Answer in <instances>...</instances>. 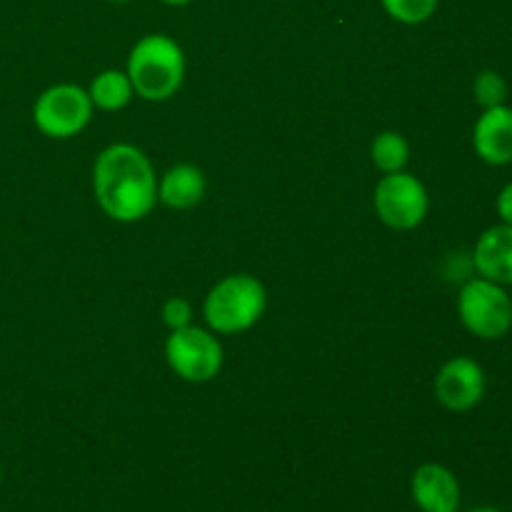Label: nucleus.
Instances as JSON below:
<instances>
[{"label":"nucleus","mask_w":512,"mask_h":512,"mask_svg":"<svg viewBox=\"0 0 512 512\" xmlns=\"http://www.w3.org/2000/svg\"><path fill=\"white\" fill-rule=\"evenodd\" d=\"M95 200L108 218L135 223L158 203V183L148 155L130 143H113L95 158Z\"/></svg>","instance_id":"f257e3e1"},{"label":"nucleus","mask_w":512,"mask_h":512,"mask_svg":"<svg viewBox=\"0 0 512 512\" xmlns=\"http://www.w3.org/2000/svg\"><path fill=\"white\" fill-rule=\"evenodd\" d=\"M125 73L133 83V90L143 100L160 103V100L173 98L185 78L183 48L170 35H143L130 48Z\"/></svg>","instance_id":"f03ea898"},{"label":"nucleus","mask_w":512,"mask_h":512,"mask_svg":"<svg viewBox=\"0 0 512 512\" xmlns=\"http://www.w3.org/2000/svg\"><path fill=\"white\" fill-rule=\"evenodd\" d=\"M268 308V290L255 275L235 273L218 280L205 295V323L218 335H238L253 328Z\"/></svg>","instance_id":"7ed1b4c3"},{"label":"nucleus","mask_w":512,"mask_h":512,"mask_svg":"<svg viewBox=\"0 0 512 512\" xmlns=\"http://www.w3.org/2000/svg\"><path fill=\"white\" fill-rule=\"evenodd\" d=\"M458 315L463 328L480 340H500L512 328V298L505 285L473 278L460 288Z\"/></svg>","instance_id":"20e7f679"},{"label":"nucleus","mask_w":512,"mask_h":512,"mask_svg":"<svg viewBox=\"0 0 512 512\" xmlns=\"http://www.w3.org/2000/svg\"><path fill=\"white\" fill-rule=\"evenodd\" d=\"M165 360L178 378L188 383H208L223 368V345L210 330L185 325L170 330L165 340Z\"/></svg>","instance_id":"39448f33"},{"label":"nucleus","mask_w":512,"mask_h":512,"mask_svg":"<svg viewBox=\"0 0 512 512\" xmlns=\"http://www.w3.org/2000/svg\"><path fill=\"white\" fill-rule=\"evenodd\" d=\"M93 118V100L80 85L60 83L43 90L33 105L35 128L48 138H73Z\"/></svg>","instance_id":"423d86ee"},{"label":"nucleus","mask_w":512,"mask_h":512,"mask_svg":"<svg viewBox=\"0 0 512 512\" xmlns=\"http://www.w3.org/2000/svg\"><path fill=\"white\" fill-rule=\"evenodd\" d=\"M373 205L378 218L393 230H413L425 220L430 198L425 185L413 173H385L375 185Z\"/></svg>","instance_id":"0eeeda50"},{"label":"nucleus","mask_w":512,"mask_h":512,"mask_svg":"<svg viewBox=\"0 0 512 512\" xmlns=\"http://www.w3.org/2000/svg\"><path fill=\"white\" fill-rule=\"evenodd\" d=\"M485 370L473 358H450L435 375V398L453 413H468L485 398Z\"/></svg>","instance_id":"6e6552de"},{"label":"nucleus","mask_w":512,"mask_h":512,"mask_svg":"<svg viewBox=\"0 0 512 512\" xmlns=\"http://www.w3.org/2000/svg\"><path fill=\"white\" fill-rule=\"evenodd\" d=\"M410 493L423 512H458L460 483L450 468L440 463H425L410 480Z\"/></svg>","instance_id":"1a4fd4ad"},{"label":"nucleus","mask_w":512,"mask_h":512,"mask_svg":"<svg viewBox=\"0 0 512 512\" xmlns=\"http://www.w3.org/2000/svg\"><path fill=\"white\" fill-rule=\"evenodd\" d=\"M473 148L483 163L510 165L512 163V108L498 105V108L483 110L473 128Z\"/></svg>","instance_id":"9d476101"},{"label":"nucleus","mask_w":512,"mask_h":512,"mask_svg":"<svg viewBox=\"0 0 512 512\" xmlns=\"http://www.w3.org/2000/svg\"><path fill=\"white\" fill-rule=\"evenodd\" d=\"M473 265L480 278L512 285V225L500 223L485 230L473 250Z\"/></svg>","instance_id":"9b49d317"},{"label":"nucleus","mask_w":512,"mask_h":512,"mask_svg":"<svg viewBox=\"0 0 512 512\" xmlns=\"http://www.w3.org/2000/svg\"><path fill=\"white\" fill-rule=\"evenodd\" d=\"M205 195V175L203 170L190 163L173 165L165 170L158 180V200L168 208L190 210L203 200Z\"/></svg>","instance_id":"f8f14e48"},{"label":"nucleus","mask_w":512,"mask_h":512,"mask_svg":"<svg viewBox=\"0 0 512 512\" xmlns=\"http://www.w3.org/2000/svg\"><path fill=\"white\" fill-rule=\"evenodd\" d=\"M133 83H130L128 73L123 70H103L90 83L88 95L93 100V108L113 113V110H123L133 98Z\"/></svg>","instance_id":"ddd939ff"},{"label":"nucleus","mask_w":512,"mask_h":512,"mask_svg":"<svg viewBox=\"0 0 512 512\" xmlns=\"http://www.w3.org/2000/svg\"><path fill=\"white\" fill-rule=\"evenodd\" d=\"M370 158H373L375 168H380L383 173H398L405 170L410 160V145L395 130H385L370 145Z\"/></svg>","instance_id":"4468645a"},{"label":"nucleus","mask_w":512,"mask_h":512,"mask_svg":"<svg viewBox=\"0 0 512 512\" xmlns=\"http://www.w3.org/2000/svg\"><path fill=\"white\" fill-rule=\"evenodd\" d=\"M473 95L475 103L483 110L498 108V105H505V100H508V83H505V78L498 70H480L475 75Z\"/></svg>","instance_id":"2eb2a0df"},{"label":"nucleus","mask_w":512,"mask_h":512,"mask_svg":"<svg viewBox=\"0 0 512 512\" xmlns=\"http://www.w3.org/2000/svg\"><path fill=\"white\" fill-rule=\"evenodd\" d=\"M385 13L403 25H420L438 10V0H380Z\"/></svg>","instance_id":"dca6fc26"},{"label":"nucleus","mask_w":512,"mask_h":512,"mask_svg":"<svg viewBox=\"0 0 512 512\" xmlns=\"http://www.w3.org/2000/svg\"><path fill=\"white\" fill-rule=\"evenodd\" d=\"M190 320H193V308H190V303L185 298H170L163 305V323L170 330L185 328V325H190Z\"/></svg>","instance_id":"f3484780"},{"label":"nucleus","mask_w":512,"mask_h":512,"mask_svg":"<svg viewBox=\"0 0 512 512\" xmlns=\"http://www.w3.org/2000/svg\"><path fill=\"white\" fill-rule=\"evenodd\" d=\"M495 210H498V215H500V220H503V223L512 225V183L505 185V188L498 193V200H495Z\"/></svg>","instance_id":"a211bd4d"},{"label":"nucleus","mask_w":512,"mask_h":512,"mask_svg":"<svg viewBox=\"0 0 512 512\" xmlns=\"http://www.w3.org/2000/svg\"><path fill=\"white\" fill-rule=\"evenodd\" d=\"M160 3L173 5V8H183V5H190V3H193V0H160Z\"/></svg>","instance_id":"6ab92c4d"},{"label":"nucleus","mask_w":512,"mask_h":512,"mask_svg":"<svg viewBox=\"0 0 512 512\" xmlns=\"http://www.w3.org/2000/svg\"><path fill=\"white\" fill-rule=\"evenodd\" d=\"M470 512H503V510H498V508H475V510H470Z\"/></svg>","instance_id":"aec40b11"},{"label":"nucleus","mask_w":512,"mask_h":512,"mask_svg":"<svg viewBox=\"0 0 512 512\" xmlns=\"http://www.w3.org/2000/svg\"><path fill=\"white\" fill-rule=\"evenodd\" d=\"M110 3H130V0H110Z\"/></svg>","instance_id":"412c9836"},{"label":"nucleus","mask_w":512,"mask_h":512,"mask_svg":"<svg viewBox=\"0 0 512 512\" xmlns=\"http://www.w3.org/2000/svg\"><path fill=\"white\" fill-rule=\"evenodd\" d=\"M0 483H3V470H0Z\"/></svg>","instance_id":"4be33fe9"}]
</instances>
